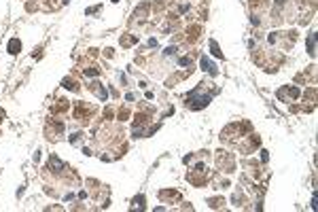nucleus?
<instances>
[{
  "label": "nucleus",
  "mask_w": 318,
  "mask_h": 212,
  "mask_svg": "<svg viewBox=\"0 0 318 212\" xmlns=\"http://www.w3.org/2000/svg\"><path fill=\"white\" fill-rule=\"evenodd\" d=\"M201 68H204V70H208L210 74H217V70H214V66H212V64H210V62H208L206 57H201Z\"/></svg>",
  "instance_id": "f257e3e1"
},
{
  "label": "nucleus",
  "mask_w": 318,
  "mask_h": 212,
  "mask_svg": "<svg viewBox=\"0 0 318 212\" xmlns=\"http://www.w3.org/2000/svg\"><path fill=\"white\" fill-rule=\"evenodd\" d=\"M19 47H21V45H19V40H15V38L9 43V51H11V53H17V51H19Z\"/></svg>",
  "instance_id": "f03ea898"
},
{
  "label": "nucleus",
  "mask_w": 318,
  "mask_h": 212,
  "mask_svg": "<svg viewBox=\"0 0 318 212\" xmlns=\"http://www.w3.org/2000/svg\"><path fill=\"white\" fill-rule=\"evenodd\" d=\"M174 53H176L174 47H168V49H165V55H174Z\"/></svg>",
  "instance_id": "7ed1b4c3"
}]
</instances>
